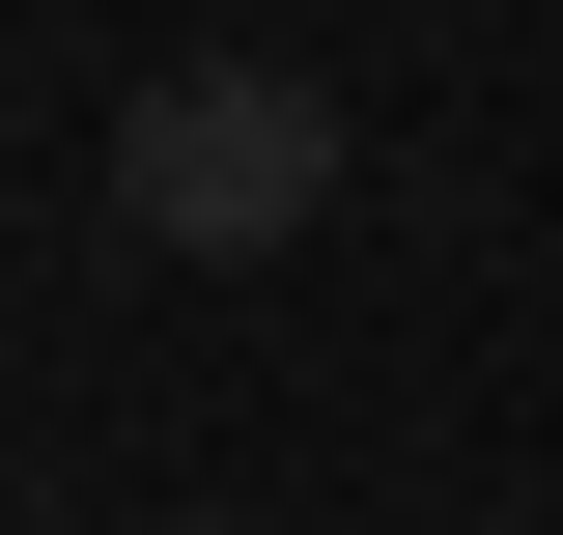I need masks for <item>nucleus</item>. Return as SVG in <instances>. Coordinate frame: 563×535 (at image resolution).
I'll list each match as a JSON object with an SVG mask.
<instances>
[{
    "label": "nucleus",
    "mask_w": 563,
    "mask_h": 535,
    "mask_svg": "<svg viewBox=\"0 0 563 535\" xmlns=\"http://www.w3.org/2000/svg\"><path fill=\"white\" fill-rule=\"evenodd\" d=\"M113 226H141V254H310V226H339V85L169 57V85L113 113Z\"/></svg>",
    "instance_id": "f257e3e1"
},
{
    "label": "nucleus",
    "mask_w": 563,
    "mask_h": 535,
    "mask_svg": "<svg viewBox=\"0 0 563 535\" xmlns=\"http://www.w3.org/2000/svg\"><path fill=\"white\" fill-rule=\"evenodd\" d=\"M141 535H225V507H141Z\"/></svg>",
    "instance_id": "f03ea898"
}]
</instances>
